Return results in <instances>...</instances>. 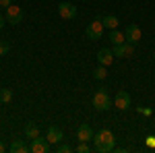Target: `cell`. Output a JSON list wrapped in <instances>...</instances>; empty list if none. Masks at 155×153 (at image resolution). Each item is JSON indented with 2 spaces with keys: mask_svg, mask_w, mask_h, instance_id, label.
<instances>
[{
  "mask_svg": "<svg viewBox=\"0 0 155 153\" xmlns=\"http://www.w3.org/2000/svg\"><path fill=\"white\" fill-rule=\"evenodd\" d=\"M114 132L107 128H101L97 135H93V147H95V151L99 153H107V151H114L116 147H114Z\"/></svg>",
  "mask_w": 155,
  "mask_h": 153,
  "instance_id": "obj_1",
  "label": "cell"
},
{
  "mask_svg": "<svg viewBox=\"0 0 155 153\" xmlns=\"http://www.w3.org/2000/svg\"><path fill=\"white\" fill-rule=\"evenodd\" d=\"M93 108H95L97 112H107L110 108L114 106L112 104V99H110V95H107V89L106 87H99L95 93H93Z\"/></svg>",
  "mask_w": 155,
  "mask_h": 153,
  "instance_id": "obj_2",
  "label": "cell"
},
{
  "mask_svg": "<svg viewBox=\"0 0 155 153\" xmlns=\"http://www.w3.org/2000/svg\"><path fill=\"white\" fill-rule=\"evenodd\" d=\"M104 31H106V27H104V21L97 17V19H93L91 23L87 25V29H85V35L89 37L91 42H95V39H101V37H104Z\"/></svg>",
  "mask_w": 155,
  "mask_h": 153,
  "instance_id": "obj_3",
  "label": "cell"
},
{
  "mask_svg": "<svg viewBox=\"0 0 155 153\" xmlns=\"http://www.w3.org/2000/svg\"><path fill=\"white\" fill-rule=\"evenodd\" d=\"M21 21H23V8H21V6H15V4L6 6V23L8 25H19Z\"/></svg>",
  "mask_w": 155,
  "mask_h": 153,
  "instance_id": "obj_4",
  "label": "cell"
},
{
  "mask_svg": "<svg viewBox=\"0 0 155 153\" xmlns=\"http://www.w3.org/2000/svg\"><path fill=\"white\" fill-rule=\"evenodd\" d=\"M58 15H60V19L71 21V19L77 17V6L71 4V2H60V4H58Z\"/></svg>",
  "mask_w": 155,
  "mask_h": 153,
  "instance_id": "obj_5",
  "label": "cell"
},
{
  "mask_svg": "<svg viewBox=\"0 0 155 153\" xmlns=\"http://www.w3.org/2000/svg\"><path fill=\"white\" fill-rule=\"evenodd\" d=\"M31 153H48L52 149V145L48 143L46 137H35V139H31Z\"/></svg>",
  "mask_w": 155,
  "mask_h": 153,
  "instance_id": "obj_6",
  "label": "cell"
},
{
  "mask_svg": "<svg viewBox=\"0 0 155 153\" xmlns=\"http://www.w3.org/2000/svg\"><path fill=\"white\" fill-rule=\"evenodd\" d=\"M112 52H114V56H120V58H130L132 54H134V44H130V42L116 44Z\"/></svg>",
  "mask_w": 155,
  "mask_h": 153,
  "instance_id": "obj_7",
  "label": "cell"
},
{
  "mask_svg": "<svg viewBox=\"0 0 155 153\" xmlns=\"http://www.w3.org/2000/svg\"><path fill=\"white\" fill-rule=\"evenodd\" d=\"M46 139H48L50 145H58V143H62V139H64V135H62V128H58V126H48V130H46Z\"/></svg>",
  "mask_w": 155,
  "mask_h": 153,
  "instance_id": "obj_8",
  "label": "cell"
},
{
  "mask_svg": "<svg viewBox=\"0 0 155 153\" xmlns=\"http://www.w3.org/2000/svg\"><path fill=\"white\" fill-rule=\"evenodd\" d=\"M114 108H118L120 112L128 110L130 108V95L126 93V91H118L116 97H114Z\"/></svg>",
  "mask_w": 155,
  "mask_h": 153,
  "instance_id": "obj_9",
  "label": "cell"
},
{
  "mask_svg": "<svg viewBox=\"0 0 155 153\" xmlns=\"http://www.w3.org/2000/svg\"><path fill=\"white\" fill-rule=\"evenodd\" d=\"M124 35H126V42H130V44H139L141 37H143V31H141L137 25H128L126 31H124Z\"/></svg>",
  "mask_w": 155,
  "mask_h": 153,
  "instance_id": "obj_10",
  "label": "cell"
},
{
  "mask_svg": "<svg viewBox=\"0 0 155 153\" xmlns=\"http://www.w3.org/2000/svg\"><path fill=\"white\" fill-rule=\"evenodd\" d=\"M93 135H95V132H93V128H91V126H89V124H81V126H79V128H77V139H79V141H93Z\"/></svg>",
  "mask_w": 155,
  "mask_h": 153,
  "instance_id": "obj_11",
  "label": "cell"
},
{
  "mask_svg": "<svg viewBox=\"0 0 155 153\" xmlns=\"http://www.w3.org/2000/svg\"><path fill=\"white\" fill-rule=\"evenodd\" d=\"M97 62L104 64V66H110V64L114 62V52L107 50V48H101V50L97 52Z\"/></svg>",
  "mask_w": 155,
  "mask_h": 153,
  "instance_id": "obj_12",
  "label": "cell"
},
{
  "mask_svg": "<svg viewBox=\"0 0 155 153\" xmlns=\"http://www.w3.org/2000/svg\"><path fill=\"white\" fill-rule=\"evenodd\" d=\"M8 151L11 153H27V151H31V147H29L23 139H15V141L11 143V147H8Z\"/></svg>",
  "mask_w": 155,
  "mask_h": 153,
  "instance_id": "obj_13",
  "label": "cell"
},
{
  "mask_svg": "<svg viewBox=\"0 0 155 153\" xmlns=\"http://www.w3.org/2000/svg\"><path fill=\"white\" fill-rule=\"evenodd\" d=\"M25 137L31 141V139H35V137H39V126H37L35 122H29L27 126H25Z\"/></svg>",
  "mask_w": 155,
  "mask_h": 153,
  "instance_id": "obj_14",
  "label": "cell"
},
{
  "mask_svg": "<svg viewBox=\"0 0 155 153\" xmlns=\"http://www.w3.org/2000/svg\"><path fill=\"white\" fill-rule=\"evenodd\" d=\"M101 21H104V27H106V29H110V31H112V29H116V27H118V23H120L116 15H106Z\"/></svg>",
  "mask_w": 155,
  "mask_h": 153,
  "instance_id": "obj_15",
  "label": "cell"
},
{
  "mask_svg": "<svg viewBox=\"0 0 155 153\" xmlns=\"http://www.w3.org/2000/svg\"><path fill=\"white\" fill-rule=\"evenodd\" d=\"M110 42L116 46V44H124L126 42V35L122 33V31H118V29H112L110 31Z\"/></svg>",
  "mask_w": 155,
  "mask_h": 153,
  "instance_id": "obj_16",
  "label": "cell"
},
{
  "mask_svg": "<svg viewBox=\"0 0 155 153\" xmlns=\"http://www.w3.org/2000/svg\"><path fill=\"white\" fill-rule=\"evenodd\" d=\"M93 77H95L97 81H104V79H107V66H104V64H99L95 71H93Z\"/></svg>",
  "mask_w": 155,
  "mask_h": 153,
  "instance_id": "obj_17",
  "label": "cell"
},
{
  "mask_svg": "<svg viewBox=\"0 0 155 153\" xmlns=\"http://www.w3.org/2000/svg\"><path fill=\"white\" fill-rule=\"evenodd\" d=\"M12 101V89H0V104H11Z\"/></svg>",
  "mask_w": 155,
  "mask_h": 153,
  "instance_id": "obj_18",
  "label": "cell"
},
{
  "mask_svg": "<svg viewBox=\"0 0 155 153\" xmlns=\"http://www.w3.org/2000/svg\"><path fill=\"white\" fill-rule=\"evenodd\" d=\"M74 151H77V153H89V151H91V147H89V143H87V141H79V147H77Z\"/></svg>",
  "mask_w": 155,
  "mask_h": 153,
  "instance_id": "obj_19",
  "label": "cell"
},
{
  "mask_svg": "<svg viewBox=\"0 0 155 153\" xmlns=\"http://www.w3.org/2000/svg\"><path fill=\"white\" fill-rule=\"evenodd\" d=\"M71 151H72V147L66 145V143H58L56 145V153H71Z\"/></svg>",
  "mask_w": 155,
  "mask_h": 153,
  "instance_id": "obj_20",
  "label": "cell"
},
{
  "mask_svg": "<svg viewBox=\"0 0 155 153\" xmlns=\"http://www.w3.org/2000/svg\"><path fill=\"white\" fill-rule=\"evenodd\" d=\"M11 52V46H8V42H0V56H6Z\"/></svg>",
  "mask_w": 155,
  "mask_h": 153,
  "instance_id": "obj_21",
  "label": "cell"
},
{
  "mask_svg": "<svg viewBox=\"0 0 155 153\" xmlns=\"http://www.w3.org/2000/svg\"><path fill=\"white\" fill-rule=\"evenodd\" d=\"M147 145L149 147H155V137H147Z\"/></svg>",
  "mask_w": 155,
  "mask_h": 153,
  "instance_id": "obj_22",
  "label": "cell"
},
{
  "mask_svg": "<svg viewBox=\"0 0 155 153\" xmlns=\"http://www.w3.org/2000/svg\"><path fill=\"white\" fill-rule=\"evenodd\" d=\"M11 4H12V0H0V6H4V8L11 6Z\"/></svg>",
  "mask_w": 155,
  "mask_h": 153,
  "instance_id": "obj_23",
  "label": "cell"
},
{
  "mask_svg": "<svg viewBox=\"0 0 155 153\" xmlns=\"http://www.w3.org/2000/svg\"><path fill=\"white\" fill-rule=\"evenodd\" d=\"M4 23H6V15H2V12H0V29L4 27Z\"/></svg>",
  "mask_w": 155,
  "mask_h": 153,
  "instance_id": "obj_24",
  "label": "cell"
},
{
  "mask_svg": "<svg viewBox=\"0 0 155 153\" xmlns=\"http://www.w3.org/2000/svg\"><path fill=\"white\" fill-rule=\"evenodd\" d=\"M4 151H6V145H4V143L0 141V153H4Z\"/></svg>",
  "mask_w": 155,
  "mask_h": 153,
  "instance_id": "obj_25",
  "label": "cell"
},
{
  "mask_svg": "<svg viewBox=\"0 0 155 153\" xmlns=\"http://www.w3.org/2000/svg\"><path fill=\"white\" fill-rule=\"evenodd\" d=\"M153 58H155V54H153Z\"/></svg>",
  "mask_w": 155,
  "mask_h": 153,
  "instance_id": "obj_26",
  "label": "cell"
}]
</instances>
